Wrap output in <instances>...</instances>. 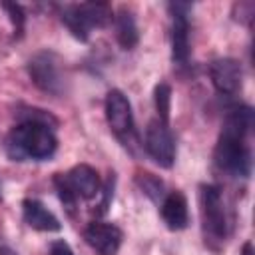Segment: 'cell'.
Returning a JSON list of instances; mask_svg holds the SVG:
<instances>
[{
    "instance_id": "obj_1",
    "label": "cell",
    "mask_w": 255,
    "mask_h": 255,
    "mask_svg": "<svg viewBox=\"0 0 255 255\" xmlns=\"http://www.w3.org/2000/svg\"><path fill=\"white\" fill-rule=\"evenodd\" d=\"M251 129H253V110L249 106H237L227 114L213 153L219 169L235 177H249L251 151L247 145V137Z\"/></svg>"
},
{
    "instance_id": "obj_2",
    "label": "cell",
    "mask_w": 255,
    "mask_h": 255,
    "mask_svg": "<svg viewBox=\"0 0 255 255\" xmlns=\"http://www.w3.org/2000/svg\"><path fill=\"white\" fill-rule=\"evenodd\" d=\"M6 153L14 161H44L58 149V137L54 128L42 122L24 120L6 135Z\"/></svg>"
},
{
    "instance_id": "obj_3",
    "label": "cell",
    "mask_w": 255,
    "mask_h": 255,
    "mask_svg": "<svg viewBox=\"0 0 255 255\" xmlns=\"http://www.w3.org/2000/svg\"><path fill=\"white\" fill-rule=\"evenodd\" d=\"M112 8L102 2H82V4H70L62 10V22L70 30V34L80 40L88 42L90 32L94 28H104L112 20Z\"/></svg>"
},
{
    "instance_id": "obj_4",
    "label": "cell",
    "mask_w": 255,
    "mask_h": 255,
    "mask_svg": "<svg viewBox=\"0 0 255 255\" xmlns=\"http://www.w3.org/2000/svg\"><path fill=\"white\" fill-rule=\"evenodd\" d=\"M106 120L114 135L131 149L135 143V124H133V112L128 96L122 90H110L106 96Z\"/></svg>"
},
{
    "instance_id": "obj_5",
    "label": "cell",
    "mask_w": 255,
    "mask_h": 255,
    "mask_svg": "<svg viewBox=\"0 0 255 255\" xmlns=\"http://www.w3.org/2000/svg\"><path fill=\"white\" fill-rule=\"evenodd\" d=\"M28 74H30V80L42 92L60 96L66 90L62 62H60L58 54H54L52 50H42V52L34 54L28 62Z\"/></svg>"
},
{
    "instance_id": "obj_6",
    "label": "cell",
    "mask_w": 255,
    "mask_h": 255,
    "mask_svg": "<svg viewBox=\"0 0 255 255\" xmlns=\"http://www.w3.org/2000/svg\"><path fill=\"white\" fill-rule=\"evenodd\" d=\"M199 203H201V219L205 233L213 239H225L227 235V213L221 189L213 183H203L199 187Z\"/></svg>"
},
{
    "instance_id": "obj_7",
    "label": "cell",
    "mask_w": 255,
    "mask_h": 255,
    "mask_svg": "<svg viewBox=\"0 0 255 255\" xmlns=\"http://www.w3.org/2000/svg\"><path fill=\"white\" fill-rule=\"evenodd\" d=\"M143 147L159 167L169 169L175 161V137L169 129V124H163L157 118L151 120L145 129Z\"/></svg>"
},
{
    "instance_id": "obj_8",
    "label": "cell",
    "mask_w": 255,
    "mask_h": 255,
    "mask_svg": "<svg viewBox=\"0 0 255 255\" xmlns=\"http://www.w3.org/2000/svg\"><path fill=\"white\" fill-rule=\"evenodd\" d=\"M171 12V60L177 66H185L189 58V12L191 4L171 2L167 4Z\"/></svg>"
},
{
    "instance_id": "obj_9",
    "label": "cell",
    "mask_w": 255,
    "mask_h": 255,
    "mask_svg": "<svg viewBox=\"0 0 255 255\" xmlns=\"http://www.w3.org/2000/svg\"><path fill=\"white\" fill-rule=\"evenodd\" d=\"M86 243L98 253V255H118L122 247L124 233L118 225L108 221H92L84 231Z\"/></svg>"
},
{
    "instance_id": "obj_10",
    "label": "cell",
    "mask_w": 255,
    "mask_h": 255,
    "mask_svg": "<svg viewBox=\"0 0 255 255\" xmlns=\"http://www.w3.org/2000/svg\"><path fill=\"white\" fill-rule=\"evenodd\" d=\"M209 78L219 94L233 96L241 90V82H243L241 64L235 58H217L209 66Z\"/></svg>"
},
{
    "instance_id": "obj_11",
    "label": "cell",
    "mask_w": 255,
    "mask_h": 255,
    "mask_svg": "<svg viewBox=\"0 0 255 255\" xmlns=\"http://www.w3.org/2000/svg\"><path fill=\"white\" fill-rule=\"evenodd\" d=\"M68 185L72 187L74 195L80 199H94L96 195H100L102 191V185H100V177H98V171L92 167V165H86V163H80V165H74L68 173H64Z\"/></svg>"
},
{
    "instance_id": "obj_12",
    "label": "cell",
    "mask_w": 255,
    "mask_h": 255,
    "mask_svg": "<svg viewBox=\"0 0 255 255\" xmlns=\"http://www.w3.org/2000/svg\"><path fill=\"white\" fill-rule=\"evenodd\" d=\"M22 217L26 225L36 231H60L62 229L60 219L40 199H34V197H26L22 201Z\"/></svg>"
},
{
    "instance_id": "obj_13",
    "label": "cell",
    "mask_w": 255,
    "mask_h": 255,
    "mask_svg": "<svg viewBox=\"0 0 255 255\" xmlns=\"http://www.w3.org/2000/svg\"><path fill=\"white\" fill-rule=\"evenodd\" d=\"M161 219L171 231H181L187 227L189 213H187V199L181 191H169L163 195L161 201Z\"/></svg>"
},
{
    "instance_id": "obj_14",
    "label": "cell",
    "mask_w": 255,
    "mask_h": 255,
    "mask_svg": "<svg viewBox=\"0 0 255 255\" xmlns=\"http://www.w3.org/2000/svg\"><path fill=\"white\" fill-rule=\"evenodd\" d=\"M114 24H116V38L118 44L124 50H131L135 48L137 40H139V32H137V24H135V16L131 10H128L126 6H122L116 16H114Z\"/></svg>"
},
{
    "instance_id": "obj_15",
    "label": "cell",
    "mask_w": 255,
    "mask_h": 255,
    "mask_svg": "<svg viewBox=\"0 0 255 255\" xmlns=\"http://www.w3.org/2000/svg\"><path fill=\"white\" fill-rule=\"evenodd\" d=\"M153 104L157 112V120L163 124H169V112H171V88L165 82H159L153 88Z\"/></svg>"
},
{
    "instance_id": "obj_16",
    "label": "cell",
    "mask_w": 255,
    "mask_h": 255,
    "mask_svg": "<svg viewBox=\"0 0 255 255\" xmlns=\"http://www.w3.org/2000/svg\"><path fill=\"white\" fill-rule=\"evenodd\" d=\"M54 187H56L58 197H60V201L64 203V207H66L68 211H72V209L76 207V203H78V197L74 195L72 187L68 185L64 173H56V175H54Z\"/></svg>"
},
{
    "instance_id": "obj_17",
    "label": "cell",
    "mask_w": 255,
    "mask_h": 255,
    "mask_svg": "<svg viewBox=\"0 0 255 255\" xmlns=\"http://www.w3.org/2000/svg\"><path fill=\"white\" fill-rule=\"evenodd\" d=\"M137 181H139L141 189H143L151 199H159V197H163V181H161V179L153 177L151 173H141Z\"/></svg>"
},
{
    "instance_id": "obj_18",
    "label": "cell",
    "mask_w": 255,
    "mask_h": 255,
    "mask_svg": "<svg viewBox=\"0 0 255 255\" xmlns=\"http://www.w3.org/2000/svg\"><path fill=\"white\" fill-rule=\"evenodd\" d=\"M0 6H2V10H6V12H8L10 22H12V26H14V34H18V36H20V34H22V30H24V20H26L22 6H20V4H14V2H2Z\"/></svg>"
},
{
    "instance_id": "obj_19",
    "label": "cell",
    "mask_w": 255,
    "mask_h": 255,
    "mask_svg": "<svg viewBox=\"0 0 255 255\" xmlns=\"http://www.w3.org/2000/svg\"><path fill=\"white\" fill-rule=\"evenodd\" d=\"M233 14H235V20H239V22L245 24L255 14V4L253 2H239V4L233 6Z\"/></svg>"
},
{
    "instance_id": "obj_20",
    "label": "cell",
    "mask_w": 255,
    "mask_h": 255,
    "mask_svg": "<svg viewBox=\"0 0 255 255\" xmlns=\"http://www.w3.org/2000/svg\"><path fill=\"white\" fill-rule=\"evenodd\" d=\"M114 183H116V177H114V173H110V177H108L104 189L100 191V193H104V199H102V203H100V213H106V211H108V205H110V201H112V197H114Z\"/></svg>"
},
{
    "instance_id": "obj_21",
    "label": "cell",
    "mask_w": 255,
    "mask_h": 255,
    "mask_svg": "<svg viewBox=\"0 0 255 255\" xmlns=\"http://www.w3.org/2000/svg\"><path fill=\"white\" fill-rule=\"evenodd\" d=\"M50 255H76V253L72 251V247H70L68 241L56 239V241L50 243Z\"/></svg>"
},
{
    "instance_id": "obj_22",
    "label": "cell",
    "mask_w": 255,
    "mask_h": 255,
    "mask_svg": "<svg viewBox=\"0 0 255 255\" xmlns=\"http://www.w3.org/2000/svg\"><path fill=\"white\" fill-rule=\"evenodd\" d=\"M0 255H18L16 251H12L8 245H4V243H0Z\"/></svg>"
},
{
    "instance_id": "obj_23",
    "label": "cell",
    "mask_w": 255,
    "mask_h": 255,
    "mask_svg": "<svg viewBox=\"0 0 255 255\" xmlns=\"http://www.w3.org/2000/svg\"><path fill=\"white\" fill-rule=\"evenodd\" d=\"M243 255H253V245H251V241H247V243L243 245Z\"/></svg>"
},
{
    "instance_id": "obj_24",
    "label": "cell",
    "mask_w": 255,
    "mask_h": 255,
    "mask_svg": "<svg viewBox=\"0 0 255 255\" xmlns=\"http://www.w3.org/2000/svg\"><path fill=\"white\" fill-rule=\"evenodd\" d=\"M0 201H2V195H0Z\"/></svg>"
}]
</instances>
